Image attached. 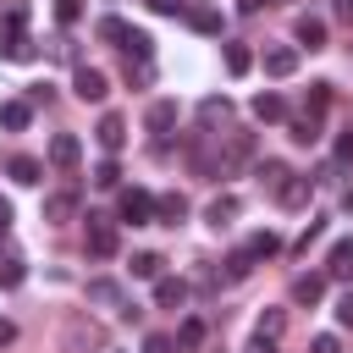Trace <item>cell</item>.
Returning <instances> with one entry per match:
<instances>
[{"label":"cell","instance_id":"7402d4cb","mask_svg":"<svg viewBox=\"0 0 353 353\" xmlns=\"http://www.w3.org/2000/svg\"><path fill=\"white\" fill-rule=\"evenodd\" d=\"M232 215H237V199H232V193H215V199H210V210H204V221H210L215 232H221V226H232Z\"/></svg>","mask_w":353,"mask_h":353},{"label":"cell","instance_id":"6da1fadb","mask_svg":"<svg viewBox=\"0 0 353 353\" xmlns=\"http://www.w3.org/2000/svg\"><path fill=\"white\" fill-rule=\"evenodd\" d=\"M116 215H121L127 226H154V193H149V188H121Z\"/></svg>","mask_w":353,"mask_h":353},{"label":"cell","instance_id":"681fc988","mask_svg":"<svg viewBox=\"0 0 353 353\" xmlns=\"http://www.w3.org/2000/svg\"><path fill=\"white\" fill-rule=\"evenodd\" d=\"M259 6H276V0H243V11H259Z\"/></svg>","mask_w":353,"mask_h":353},{"label":"cell","instance_id":"f6af8a7d","mask_svg":"<svg viewBox=\"0 0 353 353\" xmlns=\"http://www.w3.org/2000/svg\"><path fill=\"white\" fill-rule=\"evenodd\" d=\"M149 11H160V17H176V0H149Z\"/></svg>","mask_w":353,"mask_h":353},{"label":"cell","instance_id":"d590c367","mask_svg":"<svg viewBox=\"0 0 353 353\" xmlns=\"http://www.w3.org/2000/svg\"><path fill=\"white\" fill-rule=\"evenodd\" d=\"M99 39L121 44V39H127V22H121V17H105V22H99Z\"/></svg>","mask_w":353,"mask_h":353},{"label":"cell","instance_id":"8d00e7d4","mask_svg":"<svg viewBox=\"0 0 353 353\" xmlns=\"http://www.w3.org/2000/svg\"><path fill=\"white\" fill-rule=\"evenodd\" d=\"M320 237H325V221H309V226H303V237H298L292 248H298V254H309V243H320Z\"/></svg>","mask_w":353,"mask_h":353},{"label":"cell","instance_id":"ba28073f","mask_svg":"<svg viewBox=\"0 0 353 353\" xmlns=\"http://www.w3.org/2000/svg\"><path fill=\"white\" fill-rule=\"evenodd\" d=\"M325 276H331V281H353V237H336V243H331Z\"/></svg>","mask_w":353,"mask_h":353},{"label":"cell","instance_id":"f907efd6","mask_svg":"<svg viewBox=\"0 0 353 353\" xmlns=\"http://www.w3.org/2000/svg\"><path fill=\"white\" fill-rule=\"evenodd\" d=\"M347 210H353V193H347Z\"/></svg>","mask_w":353,"mask_h":353},{"label":"cell","instance_id":"603a6c76","mask_svg":"<svg viewBox=\"0 0 353 353\" xmlns=\"http://www.w3.org/2000/svg\"><path fill=\"white\" fill-rule=\"evenodd\" d=\"M88 303H105V309H127V298H121V287L116 281H88Z\"/></svg>","mask_w":353,"mask_h":353},{"label":"cell","instance_id":"30bf717a","mask_svg":"<svg viewBox=\"0 0 353 353\" xmlns=\"http://www.w3.org/2000/svg\"><path fill=\"white\" fill-rule=\"evenodd\" d=\"M254 160V132H232L226 138V154H221V171H237Z\"/></svg>","mask_w":353,"mask_h":353},{"label":"cell","instance_id":"52a82bcc","mask_svg":"<svg viewBox=\"0 0 353 353\" xmlns=\"http://www.w3.org/2000/svg\"><path fill=\"white\" fill-rule=\"evenodd\" d=\"M77 160H83V143H77V132H55V138H50V165L72 171Z\"/></svg>","mask_w":353,"mask_h":353},{"label":"cell","instance_id":"f546056e","mask_svg":"<svg viewBox=\"0 0 353 353\" xmlns=\"http://www.w3.org/2000/svg\"><path fill=\"white\" fill-rule=\"evenodd\" d=\"M243 248H248V254H254V259H270V254H276V248H281V237H276V232H254V237H248V243H243Z\"/></svg>","mask_w":353,"mask_h":353},{"label":"cell","instance_id":"8992f818","mask_svg":"<svg viewBox=\"0 0 353 353\" xmlns=\"http://www.w3.org/2000/svg\"><path fill=\"white\" fill-rule=\"evenodd\" d=\"M298 72V44H270L265 50V77H292Z\"/></svg>","mask_w":353,"mask_h":353},{"label":"cell","instance_id":"2e32d148","mask_svg":"<svg viewBox=\"0 0 353 353\" xmlns=\"http://www.w3.org/2000/svg\"><path fill=\"white\" fill-rule=\"evenodd\" d=\"M94 138H99V149H110V154H116V149L127 143V121H121V116H99Z\"/></svg>","mask_w":353,"mask_h":353},{"label":"cell","instance_id":"1f68e13d","mask_svg":"<svg viewBox=\"0 0 353 353\" xmlns=\"http://www.w3.org/2000/svg\"><path fill=\"white\" fill-rule=\"evenodd\" d=\"M248 270H254V254H248V248H232V254H226V281H243Z\"/></svg>","mask_w":353,"mask_h":353},{"label":"cell","instance_id":"ab89813d","mask_svg":"<svg viewBox=\"0 0 353 353\" xmlns=\"http://www.w3.org/2000/svg\"><path fill=\"white\" fill-rule=\"evenodd\" d=\"M309 353H342V342H336V336H331V331H320V336H314V342H309Z\"/></svg>","mask_w":353,"mask_h":353},{"label":"cell","instance_id":"5bb4252c","mask_svg":"<svg viewBox=\"0 0 353 353\" xmlns=\"http://www.w3.org/2000/svg\"><path fill=\"white\" fill-rule=\"evenodd\" d=\"M33 121V99H0V127L6 132H22Z\"/></svg>","mask_w":353,"mask_h":353},{"label":"cell","instance_id":"484cf974","mask_svg":"<svg viewBox=\"0 0 353 353\" xmlns=\"http://www.w3.org/2000/svg\"><path fill=\"white\" fill-rule=\"evenodd\" d=\"M325 298V276H298L292 281V303H320Z\"/></svg>","mask_w":353,"mask_h":353},{"label":"cell","instance_id":"e575fe53","mask_svg":"<svg viewBox=\"0 0 353 353\" xmlns=\"http://www.w3.org/2000/svg\"><path fill=\"white\" fill-rule=\"evenodd\" d=\"M77 17H83V0H55V22L61 28H72Z\"/></svg>","mask_w":353,"mask_h":353},{"label":"cell","instance_id":"3957f363","mask_svg":"<svg viewBox=\"0 0 353 353\" xmlns=\"http://www.w3.org/2000/svg\"><path fill=\"white\" fill-rule=\"evenodd\" d=\"M72 94H77L83 105H99V99L110 94V88H105V72H99V66H77V72H72Z\"/></svg>","mask_w":353,"mask_h":353},{"label":"cell","instance_id":"ac0fdd59","mask_svg":"<svg viewBox=\"0 0 353 353\" xmlns=\"http://www.w3.org/2000/svg\"><path fill=\"white\" fill-rule=\"evenodd\" d=\"M182 215H188V199L182 193H160L154 199V221L160 226H182Z\"/></svg>","mask_w":353,"mask_h":353},{"label":"cell","instance_id":"b9f144b4","mask_svg":"<svg viewBox=\"0 0 353 353\" xmlns=\"http://www.w3.org/2000/svg\"><path fill=\"white\" fill-rule=\"evenodd\" d=\"M0 28H28V6H11V11H6V22H0Z\"/></svg>","mask_w":353,"mask_h":353},{"label":"cell","instance_id":"8fae6325","mask_svg":"<svg viewBox=\"0 0 353 353\" xmlns=\"http://www.w3.org/2000/svg\"><path fill=\"white\" fill-rule=\"evenodd\" d=\"M154 303L160 309H182L188 303V281L182 276H154Z\"/></svg>","mask_w":353,"mask_h":353},{"label":"cell","instance_id":"7bdbcfd3","mask_svg":"<svg viewBox=\"0 0 353 353\" xmlns=\"http://www.w3.org/2000/svg\"><path fill=\"white\" fill-rule=\"evenodd\" d=\"M336 154H342V160H353V132H342V138H336Z\"/></svg>","mask_w":353,"mask_h":353},{"label":"cell","instance_id":"4316f807","mask_svg":"<svg viewBox=\"0 0 353 353\" xmlns=\"http://www.w3.org/2000/svg\"><path fill=\"white\" fill-rule=\"evenodd\" d=\"M281 331H287V314H281V309H265V314L254 320V336H265V342H276Z\"/></svg>","mask_w":353,"mask_h":353},{"label":"cell","instance_id":"5b68a950","mask_svg":"<svg viewBox=\"0 0 353 353\" xmlns=\"http://www.w3.org/2000/svg\"><path fill=\"white\" fill-rule=\"evenodd\" d=\"M39 50H33V39H28V28H0V61H33Z\"/></svg>","mask_w":353,"mask_h":353},{"label":"cell","instance_id":"7a4b0ae2","mask_svg":"<svg viewBox=\"0 0 353 353\" xmlns=\"http://www.w3.org/2000/svg\"><path fill=\"white\" fill-rule=\"evenodd\" d=\"M116 248H121L116 221H110V215H88V254H94V259H110Z\"/></svg>","mask_w":353,"mask_h":353},{"label":"cell","instance_id":"7dc6e473","mask_svg":"<svg viewBox=\"0 0 353 353\" xmlns=\"http://www.w3.org/2000/svg\"><path fill=\"white\" fill-rule=\"evenodd\" d=\"M248 353H276V342H265V336H254V347Z\"/></svg>","mask_w":353,"mask_h":353},{"label":"cell","instance_id":"277c9868","mask_svg":"<svg viewBox=\"0 0 353 353\" xmlns=\"http://www.w3.org/2000/svg\"><path fill=\"white\" fill-rule=\"evenodd\" d=\"M77 210H83L77 188H61V193H50V199H44V221H50V226H66V221H77Z\"/></svg>","mask_w":353,"mask_h":353},{"label":"cell","instance_id":"83f0119b","mask_svg":"<svg viewBox=\"0 0 353 353\" xmlns=\"http://www.w3.org/2000/svg\"><path fill=\"white\" fill-rule=\"evenodd\" d=\"M287 138H292V143H314V138H320V116H314V110L298 116V121L287 127Z\"/></svg>","mask_w":353,"mask_h":353},{"label":"cell","instance_id":"bcb514c9","mask_svg":"<svg viewBox=\"0 0 353 353\" xmlns=\"http://www.w3.org/2000/svg\"><path fill=\"white\" fill-rule=\"evenodd\" d=\"M331 11H336V17H342V22H353V0H336V6H331Z\"/></svg>","mask_w":353,"mask_h":353},{"label":"cell","instance_id":"cb8c5ba5","mask_svg":"<svg viewBox=\"0 0 353 353\" xmlns=\"http://www.w3.org/2000/svg\"><path fill=\"white\" fill-rule=\"evenodd\" d=\"M121 50H127V61H149V55H154V39H149L143 28H127V39H121Z\"/></svg>","mask_w":353,"mask_h":353},{"label":"cell","instance_id":"74e56055","mask_svg":"<svg viewBox=\"0 0 353 353\" xmlns=\"http://www.w3.org/2000/svg\"><path fill=\"white\" fill-rule=\"evenodd\" d=\"M143 353H176V342H171L165 331H149V336H143Z\"/></svg>","mask_w":353,"mask_h":353},{"label":"cell","instance_id":"4dcf8cb0","mask_svg":"<svg viewBox=\"0 0 353 353\" xmlns=\"http://www.w3.org/2000/svg\"><path fill=\"white\" fill-rule=\"evenodd\" d=\"M160 265H165L160 254H132V276H138V281H154V276H165Z\"/></svg>","mask_w":353,"mask_h":353},{"label":"cell","instance_id":"44dd1931","mask_svg":"<svg viewBox=\"0 0 353 353\" xmlns=\"http://www.w3.org/2000/svg\"><path fill=\"white\" fill-rule=\"evenodd\" d=\"M6 171H11V182H22V188H33V182H39V171H44V165H39V160H33V154H11V160H6Z\"/></svg>","mask_w":353,"mask_h":353},{"label":"cell","instance_id":"836d02e7","mask_svg":"<svg viewBox=\"0 0 353 353\" xmlns=\"http://www.w3.org/2000/svg\"><path fill=\"white\" fill-rule=\"evenodd\" d=\"M94 182H99V188H116V182H121V165H116V160H99V165H94Z\"/></svg>","mask_w":353,"mask_h":353},{"label":"cell","instance_id":"f35d334b","mask_svg":"<svg viewBox=\"0 0 353 353\" xmlns=\"http://www.w3.org/2000/svg\"><path fill=\"white\" fill-rule=\"evenodd\" d=\"M325 105H331V83H314V88H309V110H314V116H320V110H325Z\"/></svg>","mask_w":353,"mask_h":353},{"label":"cell","instance_id":"e0dca14e","mask_svg":"<svg viewBox=\"0 0 353 353\" xmlns=\"http://www.w3.org/2000/svg\"><path fill=\"white\" fill-rule=\"evenodd\" d=\"M276 204H281V210H303V204H309V176H287V182L276 188Z\"/></svg>","mask_w":353,"mask_h":353},{"label":"cell","instance_id":"ffe728a7","mask_svg":"<svg viewBox=\"0 0 353 353\" xmlns=\"http://www.w3.org/2000/svg\"><path fill=\"white\" fill-rule=\"evenodd\" d=\"M248 110H254V116H259V121H281V116H287V99H281V94H270V88H265V94H254V105H248Z\"/></svg>","mask_w":353,"mask_h":353},{"label":"cell","instance_id":"d4e9b609","mask_svg":"<svg viewBox=\"0 0 353 353\" xmlns=\"http://www.w3.org/2000/svg\"><path fill=\"white\" fill-rule=\"evenodd\" d=\"M221 61H226L232 77H243V72L254 66V50H248V44H221Z\"/></svg>","mask_w":353,"mask_h":353},{"label":"cell","instance_id":"9c48e42d","mask_svg":"<svg viewBox=\"0 0 353 353\" xmlns=\"http://www.w3.org/2000/svg\"><path fill=\"white\" fill-rule=\"evenodd\" d=\"M292 39H298V50H325V22L303 11V17L292 22Z\"/></svg>","mask_w":353,"mask_h":353},{"label":"cell","instance_id":"9a60e30c","mask_svg":"<svg viewBox=\"0 0 353 353\" xmlns=\"http://www.w3.org/2000/svg\"><path fill=\"white\" fill-rule=\"evenodd\" d=\"M28 281V259L17 254V248H6L0 254V292H11V287H22Z\"/></svg>","mask_w":353,"mask_h":353},{"label":"cell","instance_id":"d6a6232c","mask_svg":"<svg viewBox=\"0 0 353 353\" xmlns=\"http://www.w3.org/2000/svg\"><path fill=\"white\" fill-rule=\"evenodd\" d=\"M204 342V320H182V331H176V347H199Z\"/></svg>","mask_w":353,"mask_h":353},{"label":"cell","instance_id":"7c38bea8","mask_svg":"<svg viewBox=\"0 0 353 353\" xmlns=\"http://www.w3.org/2000/svg\"><path fill=\"white\" fill-rule=\"evenodd\" d=\"M188 28H193V33H204V39H221L226 17H221L215 6H193V11H188Z\"/></svg>","mask_w":353,"mask_h":353},{"label":"cell","instance_id":"c3c4849f","mask_svg":"<svg viewBox=\"0 0 353 353\" xmlns=\"http://www.w3.org/2000/svg\"><path fill=\"white\" fill-rule=\"evenodd\" d=\"M11 226V199H0V232Z\"/></svg>","mask_w":353,"mask_h":353},{"label":"cell","instance_id":"60d3db41","mask_svg":"<svg viewBox=\"0 0 353 353\" xmlns=\"http://www.w3.org/2000/svg\"><path fill=\"white\" fill-rule=\"evenodd\" d=\"M336 325H353V292L336 298Z\"/></svg>","mask_w":353,"mask_h":353},{"label":"cell","instance_id":"f1b7e54d","mask_svg":"<svg viewBox=\"0 0 353 353\" xmlns=\"http://www.w3.org/2000/svg\"><path fill=\"white\" fill-rule=\"evenodd\" d=\"M254 176H259V182H265V188H270V193H276V188H281V182H287V176H292V171H287V165H281V160H259V165H254Z\"/></svg>","mask_w":353,"mask_h":353},{"label":"cell","instance_id":"ee69618b","mask_svg":"<svg viewBox=\"0 0 353 353\" xmlns=\"http://www.w3.org/2000/svg\"><path fill=\"white\" fill-rule=\"evenodd\" d=\"M11 342H17V325H11V320H0V347H11Z\"/></svg>","mask_w":353,"mask_h":353},{"label":"cell","instance_id":"4fadbf2b","mask_svg":"<svg viewBox=\"0 0 353 353\" xmlns=\"http://www.w3.org/2000/svg\"><path fill=\"white\" fill-rule=\"evenodd\" d=\"M199 121H204V127H226V121H232V99H226V94H204V99H199Z\"/></svg>","mask_w":353,"mask_h":353},{"label":"cell","instance_id":"d6986e66","mask_svg":"<svg viewBox=\"0 0 353 353\" xmlns=\"http://www.w3.org/2000/svg\"><path fill=\"white\" fill-rule=\"evenodd\" d=\"M143 127H149V132H171V127H176V99H154L149 116H143Z\"/></svg>","mask_w":353,"mask_h":353}]
</instances>
